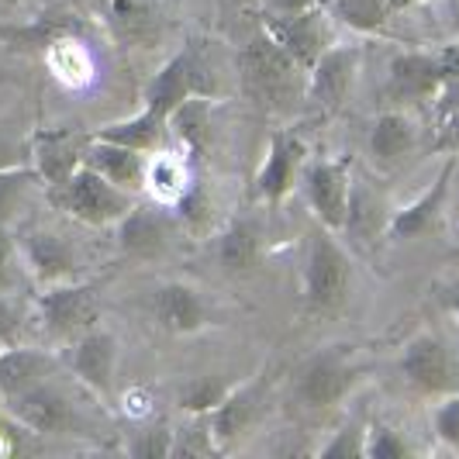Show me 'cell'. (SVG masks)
<instances>
[{
  "instance_id": "obj_2",
  "label": "cell",
  "mask_w": 459,
  "mask_h": 459,
  "mask_svg": "<svg viewBox=\"0 0 459 459\" xmlns=\"http://www.w3.org/2000/svg\"><path fill=\"white\" fill-rule=\"evenodd\" d=\"M349 255L335 242V231L318 225L311 235V249H307V270H304V300L311 311H335L345 300L349 290Z\"/></svg>"
},
{
  "instance_id": "obj_6",
  "label": "cell",
  "mask_w": 459,
  "mask_h": 459,
  "mask_svg": "<svg viewBox=\"0 0 459 459\" xmlns=\"http://www.w3.org/2000/svg\"><path fill=\"white\" fill-rule=\"evenodd\" d=\"M304 190L307 204L315 211L318 225L328 231H345L349 204H352V180L339 160H315L304 169Z\"/></svg>"
},
{
  "instance_id": "obj_1",
  "label": "cell",
  "mask_w": 459,
  "mask_h": 459,
  "mask_svg": "<svg viewBox=\"0 0 459 459\" xmlns=\"http://www.w3.org/2000/svg\"><path fill=\"white\" fill-rule=\"evenodd\" d=\"M48 204L66 211L69 218L83 221V225H117L132 207H135V194L115 186L108 177H100L87 162L66 177L63 184L48 186Z\"/></svg>"
},
{
  "instance_id": "obj_3",
  "label": "cell",
  "mask_w": 459,
  "mask_h": 459,
  "mask_svg": "<svg viewBox=\"0 0 459 459\" xmlns=\"http://www.w3.org/2000/svg\"><path fill=\"white\" fill-rule=\"evenodd\" d=\"M97 315H100L97 294L87 283H76V280L52 283L39 294V322L52 339H63V342L80 339L97 325Z\"/></svg>"
},
{
  "instance_id": "obj_20",
  "label": "cell",
  "mask_w": 459,
  "mask_h": 459,
  "mask_svg": "<svg viewBox=\"0 0 459 459\" xmlns=\"http://www.w3.org/2000/svg\"><path fill=\"white\" fill-rule=\"evenodd\" d=\"M52 377V356L31 345H4L0 349V397H14Z\"/></svg>"
},
{
  "instance_id": "obj_13",
  "label": "cell",
  "mask_w": 459,
  "mask_h": 459,
  "mask_svg": "<svg viewBox=\"0 0 459 459\" xmlns=\"http://www.w3.org/2000/svg\"><path fill=\"white\" fill-rule=\"evenodd\" d=\"M401 373L411 384L414 391L421 394H442L449 387L453 377V363H449V349L442 345L438 335L421 332L401 352Z\"/></svg>"
},
{
  "instance_id": "obj_22",
  "label": "cell",
  "mask_w": 459,
  "mask_h": 459,
  "mask_svg": "<svg viewBox=\"0 0 459 459\" xmlns=\"http://www.w3.org/2000/svg\"><path fill=\"white\" fill-rule=\"evenodd\" d=\"M304 160V145L290 142V138L276 135L266 160H263V169H259V194L266 201H283L290 190H294V180H298V166Z\"/></svg>"
},
{
  "instance_id": "obj_8",
  "label": "cell",
  "mask_w": 459,
  "mask_h": 459,
  "mask_svg": "<svg viewBox=\"0 0 459 459\" xmlns=\"http://www.w3.org/2000/svg\"><path fill=\"white\" fill-rule=\"evenodd\" d=\"M18 246H22L24 270H28V276L35 283L52 287V283L76 280L80 263H76V249H73L69 238L56 235V231L35 229V231H24L22 238H18Z\"/></svg>"
},
{
  "instance_id": "obj_40",
  "label": "cell",
  "mask_w": 459,
  "mask_h": 459,
  "mask_svg": "<svg viewBox=\"0 0 459 459\" xmlns=\"http://www.w3.org/2000/svg\"><path fill=\"white\" fill-rule=\"evenodd\" d=\"M442 145L446 149H459V104L446 117V132H442Z\"/></svg>"
},
{
  "instance_id": "obj_34",
  "label": "cell",
  "mask_w": 459,
  "mask_h": 459,
  "mask_svg": "<svg viewBox=\"0 0 459 459\" xmlns=\"http://www.w3.org/2000/svg\"><path fill=\"white\" fill-rule=\"evenodd\" d=\"M432 429H436V438L446 449L459 453V394H449L438 404L436 414H432Z\"/></svg>"
},
{
  "instance_id": "obj_7",
  "label": "cell",
  "mask_w": 459,
  "mask_h": 459,
  "mask_svg": "<svg viewBox=\"0 0 459 459\" xmlns=\"http://www.w3.org/2000/svg\"><path fill=\"white\" fill-rule=\"evenodd\" d=\"M7 411L35 436H63L76 425V411H73L69 397L52 380H42L28 391L7 397Z\"/></svg>"
},
{
  "instance_id": "obj_14",
  "label": "cell",
  "mask_w": 459,
  "mask_h": 459,
  "mask_svg": "<svg viewBox=\"0 0 459 459\" xmlns=\"http://www.w3.org/2000/svg\"><path fill=\"white\" fill-rule=\"evenodd\" d=\"M453 173H456V160L449 156L446 166L438 169V177L432 180V186L418 201L404 204L401 211H394L391 221H387V231H391L394 238L408 242V238H421V235H429V231L436 229L438 218H442V207H446V197H449Z\"/></svg>"
},
{
  "instance_id": "obj_30",
  "label": "cell",
  "mask_w": 459,
  "mask_h": 459,
  "mask_svg": "<svg viewBox=\"0 0 459 459\" xmlns=\"http://www.w3.org/2000/svg\"><path fill=\"white\" fill-rule=\"evenodd\" d=\"M235 384H225V380H218V377H197V380H190L184 391H180V408L190 414H197V418H207V414L214 411L221 401H225V394L231 391Z\"/></svg>"
},
{
  "instance_id": "obj_10",
  "label": "cell",
  "mask_w": 459,
  "mask_h": 459,
  "mask_svg": "<svg viewBox=\"0 0 459 459\" xmlns=\"http://www.w3.org/2000/svg\"><path fill=\"white\" fill-rule=\"evenodd\" d=\"M69 363L76 380L97 397H108L115 391V373H117V339L111 332L97 328L83 332L80 339H73V352H69Z\"/></svg>"
},
{
  "instance_id": "obj_9",
  "label": "cell",
  "mask_w": 459,
  "mask_h": 459,
  "mask_svg": "<svg viewBox=\"0 0 459 459\" xmlns=\"http://www.w3.org/2000/svg\"><path fill=\"white\" fill-rule=\"evenodd\" d=\"M356 384V369L345 363L342 352H318L307 359L298 377V401L311 411H322L339 404Z\"/></svg>"
},
{
  "instance_id": "obj_24",
  "label": "cell",
  "mask_w": 459,
  "mask_h": 459,
  "mask_svg": "<svg viewBox=\"0 0 459 459\" xmlns=\"http://www.w3.org/2000/svg\"><path fill=\"white\" fill-rule=\"evenodd\" d=\"M414 149V121L404 111H387L373 121L369 128V152L373 160L394 166Z\"/></svg>"
},
{
  "instance_id": "obj_38",
  "label": "cell",
  "mask_w": 459,
  "mask_h": 459,
  "mask_svg": "<svg viewBox=\"0 0 459 459\" xmlns=\"http://www.w3.org/2000/svg\"><path fill=\"white\" fill-rule=\"evenodd\" d=\"M7 166H24V149L7 132H0V169Z\"/></svg>"
},
{
  "instance_id": "obj_39",
  "label": "cell",
  "mask_w": 459,
  "mask_h": 459,
  "mask_svg": "<svg viewBox=\"0 0 459 459\" xmlns=\"http://www.w3.org/2000/svg\"><path fill=\"white\" fill-rule=\"evenodd\" d=\"M307 7H315V0H266L270 14H298V11H307Z\"/></svg>"
},
{
  "instance_id": "obj_16",
  "label": "cell",
  "mask_w": 459,
  "mask_h": 459,
  "mask_svg": "<svg viewBox=\"0 0 459 459\" xmlns=\"http://www.w3.org/2000/svg\"><path fill=\"white\" fill-rule=\"evenodd\" d=\"M387 91L394 100H436L442 93L438 52H401L391 63Z\"/></svg>"
},
{
  "instance_id": "obj_23",
  "label": "cell",
  "mask_w": 459,
  "mask_h": 459,
  "mask_svg": "<svg viewBox=\"0 0 459 459\" xmlns=\"http://www.w3.org/2000/svg\"><path fill=\"white\" fill-rule=\"evenodd\" d=\"M166 135H169V117L156 115V111H149V108H142V115L115 121V125H104V128L93 132V138L128 145V149H138V152H145V156H149V152H160Z\"/></svg>"
},
{
  "instance_id": "obj_19",
  "label": "cell",
  "mask_w": 459,
  "mask_h": 459,
  "mask_svg": "<svg viewBox=\"0 0 459 459\" xmlns=\"http://www.w3.org/2000/svg\"><path fill=\"white\" fill-rule=\"evenodd\" d=\"M156 318L166 332L190 335V332H201L207 325V304L201 298V290L173 280V283H162L156 290Z\"/></svg>"
},
{
  "instance_id": "obj_28",
  "label": "cell",
  "mask_w": 459,
  "mask_h": 459,
  "mask_svg": "<svg viewBox=\"0 0 459 459\" xmlns=\"http://www.w3.org/2000/svg\"><path fill=\"white\" fill-rule=\"evenodd\" d=\"M169 132H177L190 149H201L207 132H211V97L207 93L186 97L184 104L169 115Z\"/></svg>"
},
{
  "instance_id": "obj_27",
  "label": "cell",
  "mask_w": 459,
  "mask_h": 459,
  "mask_svg": "<svg viewBox=\"0 0 459 459\" xmlns=\"http://www.w3.org/2000/svg\"><path fill=\"white\" fill-rule=\"evenodd\" d=\"M42 184V177L35 173V166H7L0 169V221L11 225L18 218V211L28 204L31 190Z\"/></svg>"
},
{
  "instance_id": "obj_12",
  "label": "cell",
  "mask_w": 459,
  "mask_h": 459,
  "mask_svg": "<svg viewBox=\"0 0 459 459\" xmlns=\"http://www.w3.org/2000/svg\"><path fill=\"white\" fill-rule=\"evenodd\" d=\"M359 52L352 46H328L325 56L307 73V100L322 111H335L356 80Z\"/></svg>"
},
{
  "instance_id": "obj_42",
  "label": "cell",
  "mask_w": 459,
  "mask_h": 459,
  "mask_svg": "<svg viewBox=\"0 0 459 459\" xmlns=\"http://www.w3.org/2000/svg\"><path fill=\"white\" fill-rule=\"evenodd\" d=\"M449 307H453V315L459 318V287H453V294H449Z\"/></svg>"
},
{
  "instance_id": "obj_5",
  "label": "cell",
  "mask_w": 459,
  "mask_h": 459,
  "mask_svg": "<svg viewBox=\"0 0 459 459\" xmlns=\"http://www.w3.org/2000/svg\"><path fill=\"white\" fill-rule=\"evenodd\" d=\"M263 31L298 63L300 73H311L315 63L325 56L328 42H332L328 18L318 7H307V11H298V14H270L266 11L263 14Z\"/></svg>"
},
{
  "instance_id": "obj_29",
  "label": "cell",
  "mask_w": 459,
  "mask_h": 459,
  "mask_svg": "<svg viewBox=\"0 0 459 459\" xmlns=\"http://www.w3.org/2000/svg\"><path fill=\"white\" fill-rule=\"evenodd\" d=\"M145 186H149L160 201L177 204V201L186 194V186H190V177H186V169L173 160V156H162L160 152L156 160H149V169H145Z\"/></svg>"
},
{
  "instance_id": "obj_36",
  "label": "cell",
  "mask_w": 459,
  "mask_h": 459,
  "mask_svg": "<svg viewBox=\"0 0 459 459\" xmlns=\"http://www.w3.org/2000/svg\"><path fill=\"white\" fill-rule=\"evenodd\" d=\"M24 342V315L11 298H0V349Z\"/></svg>"
},
{
  "instance_id": "obj_26",
  "label": "cell",
  "mask_w": 459,
  "mask_h": 459,
  "mask_svg": "<svg viewBox=\"0 0 459 459\" xmlns=\"http://www.w3.org/2000/svg\"><path fill=\"white\" fill-rule=\"evenodd\" d=\"M218 259H221V266L229 273L253 270L255 259H259V238H255V231L246 221L229 225V229L221 231V238H218Z\"/></svg>"
},
{
  "instance_id": "obj_18",
  "label": "cell",
  "mask_w": 459,
  "mask_h": 459,
  "mask_svg": "<svg viewBox=\"0 0 459 459\" xmlns=\"http://www.w3.org/2000/svg\"><path fill=\"white\" fill-rule=\"evenodd\" d=\"M255 414H259V380H249V384H235L225 401L207 414V429H211V438L218 449H229L238 438L253 429Z\"/></svg>"
},
{
  "instance_id": "obj_37",
  "label": "cell",
  "mask_w": 459,
  "mask_h": 459,
  "mask_svg": "<svg viewBox=\"0 0 459 459\" xmlns=\"http://www.w3.org/2000/svg\"><path fill=\"white\" fill-rule=\"evenodd\" d=\"M363 446H367V432L359 438V429H342L335 432L332 442L322 446V456L325 459H339V456H363Z\"/></svg>"
},
{
  "instance_id": "obj_15",
  "label": "cell",
  "mask_w": 459,
  "mask_h": 459,
  "mask_svg": "<svg viewBox=\"0 0 459 459\" xmlns=\"http://www.w3.org/2000/svg\"><path fill=\"white\" fill-rule=\"evenodd\" d=\"M194 93H204V91L197 87V56L186 48V52H177L149 80V87H145V108L162 117H169Z\"/></svg>"
},
{
  "instance_id": "obj_11",
  "label": "cell",
  "mask_w": 459,
  "mask_h": 459,
  "mask_svg": "<svg viewBox=\"0 0 459 459\" xmlns=\"http://www.w3.org/2000/svg\"><path fill=\"white\" fill-rule=\"evenodd\" d=\"M28 152H31V166L42 177V184L56 186L83 166L87 142L76 132H66V128H42V132L31 135Z\"/></svg>"
},
{
  "instance_id": "obj_25",
  "label": "cell",
  "mask_w": 459,
  "mask_h": 459,
  "mask_svg": "<svg viewBox=\"0 0 459 459\" xmlns=\"http://www.w3.org/2000/svg\"><path fill=\"white\" fill-rule=\"evenodd\" d=\"M111 22H115L117 35L132 46L149 48L160 39V22L142 0H111Z\"/></svg>"
},
{
  "instance_id": "obj_17",
  "label": "cell",
  "mask_w": 459,
  "mask_h": 459,
  "mask_svg": "<svg viewBox=\"0 0 459 459\" xmlns=\"http://www.w3.org/2000/svg\"><path fill=\"white\" fill-rule=\"evenodd\" d=\"M83 162H87L91 169H97L100 177H108L115 186L128 190V194L145 190L149 156L138 152V149L117 145V142H104V138H91V142H87V152H83Z\"/></svg>"
},
{
  "instance_id": "obj_35",
  "label": "cell",
  "mask_w": 459,
  "mask_h": 459,
  "mask_svg": "<svg viewBox=\"0 0 459 459\" xmlns=\"http://www.w3.org/2000/svg\"><path fill=\"white\" fill-rule=\"evenodd\" d=\"M173 438H177L173 429L156 425V429L142 432V436L132 442V453H135V456H145V459H166V456H173Z\"/></svg>"
},
{
  "instance_id": "obj_4",
  "label": "cell",
  "mask_w": 459,
  "mask_h": 459,
  "mask_svg": "<svg viewBox=\"0 0 459 459\" xmlns=\"http://www.w3.org/2000/svg\"><path fill=\"white\" fill-rule=\"evenodd\" d=\"M238 69H242V80L249 83V91L263 100H283L298 91L300 66L263 28H259V35L249 39V46L242 48Z\"/></svg>"
},
{
  "instance_id": "obj_32",
  "label": "cell",
  "mask_w": 459,
  "mask_h": 459,
  "mask_svg": "<svg viewBox=\"0 0 459 459\" xmlns=\"http://www.w3.org/2000/svg\"><path fill=\"white\" fill-rule=\"evenodd\" d=\"M24 263H22V246L11 225L0 221V298H11L22 283Z\"/></svg>"
},
{
  "instance_id": "obj_41",
  "label": "cell",
  "mask_w": 459,
  "mask_h": 459,
  "mask_svg": "<svg viewBox=\"0 0 459 459\" xmlns=\"http://www.w3.org/2000/svg\"><path fill=\"white\" fill-rule=\"evenodd\" d=\"M414 4H421V0H391V14H397V11H408V7H414Z\"/></svg>"
},
{
  "instance_id": "obj_33",
  "label": "cell",
  "mask_w": 459,
  "mask_h": 459,
  "mask_svg": "<svg viewBox=\"0 0 459 459\" xmlns=\"http://www.w3.org/2000/svg\"><path fill=\"white\" fill-rule=\"evenodd\" d=\"M363 456H369V459H404V456H411V446L401 438V432H394V429H387V425H373V429H367Z\"/></svg>"
},
{
  "instance_id": "obj_21",
  "label": "cell",
  "mask_w": 459,
  "mask_h": 459,
  "mask_svg": "<svg viewBox=\"0 0 459 459\" xmlns=\"http://www.w3.org/2000/svg\"><path fill=\"white\" fill-rule=\"evenodd\" d=\"M166 225H162V214H156L152 207H132L121 221H117V246L135 259H156L166 253Z\"/></svg>"
},
{
  "instance_id": "obj_31",
  "label": "cell",
  "mask_w": 459,
  "mask_h": 459,
  "mask_svg": "<svg viewBox=\"0 0 459 459\" xmlns=\"http://www.w3.org/2000/svg\"><path fill=\"white\" fill-rule=\"evenodd\" d=\"M335 18L356 31H380L391 18V0H335Z\"/></svg>"
}]
</instances>
